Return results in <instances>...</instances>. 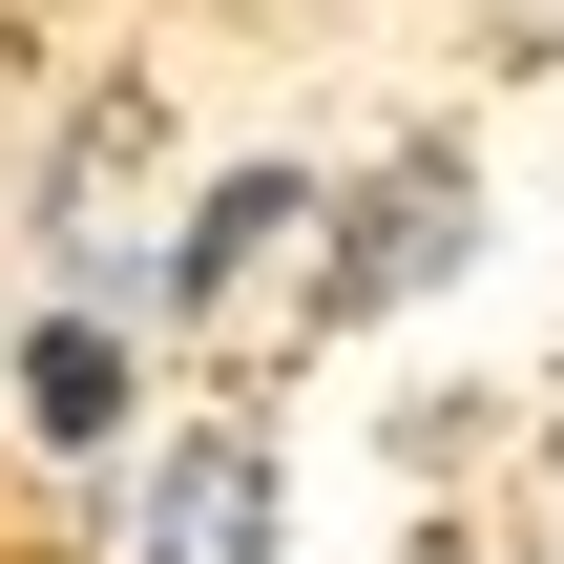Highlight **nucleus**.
Returning a JSON list of instances; mask_svg holds the SVG:
<instances>
[{"instance_id":"1","label":"nucleus","mask_w":564,"mask_h":564,"mask_svg":"<svg viewBox=\"0 0 564 564\" xmlns=\"http://www.w3.org/2000/svg\"><path fill=\"white\" fill-rule=\"evenodd\" d=\"M481 251V167L419 126V147H377L335 209H314V335H377V314H419L440 272Z\"/></svg>"},{"instance_id":"2","label":"nucleus","mask_w":564,"mask_h":564,"mask_svg":"<svg viewBox=\"0 0 564 564\" xmlns=\"http://www.w3.org/2000/svg\"><path fill=\"white\" fill-rule=\"evenodd\" d=\"M147 209H167V105H147V84H84L63 147H42V251H63V272H126V251H167Z\"/></svg>"},{"instance_id":"3","label":"nucleus","mask_w":564,"mask_h":564,"mask_svg":"<svg viewBox=\"0 0 564 564\" xmlns=\"http://www.w3.org/2000/svg\"><path fill=\"white\" fill-rule=\"evenodd\" d=\"M272 440L251 419H188V440H147V502H126V564H272Z\"/></svg>"},{"instance_id":"4","label":"nucleus","mask_w":564,"mask_h":564,"mask_svg":"<svg viewBox=\"0 0 564 564\" xmlns=\"http://www.w3.org/2000/svg\"><path fill=\"white\" fill-rule=\"evenodd\" d=\"M314 209H335L314 167H209V188L167 209V251H147V314H188V335H209V314L272 272V251H314Z\"/></svg>"},{"instance_id":"5","label":"nucleus","mask_w":564,"mask_h":564,"mask_svg":"<svg viewBox=\"0 0 564 564\" xmlns=\"http://www.w3.org/2000/svg\"><path fill=\"white\" fill-rule=\"evenodd\" d=\"M0 377H21V440H63V460H105V440L147 419V356H126V314H84V293H63V314H21V356H0Z\"/></svg>"},{"instance_id":"6","label":"nucleus","mask_w":564,"mask_h":564,"mask_svg":"<svg viewBox=\"0 0 564 564\" xmlns=\"http://www.w3.org/2000/svg\"><path fill=\"white\" fill-rule=\"evenodd\" d=\"M502 63H564V0H502Z\"/></svg>"},{"instance_id":"7","label":"nucleus","mask_w":564,"mask_h":564,"mask_svg":"<svg viewBox=\"0 0 564 564\" xmlns=\"http://www.w3.org/2000/svg\"><path fill=\"white\" fill-rule=\"evenodd\" d=\"M419 564H502V544H419Z\"/></svg>"}]
</instances>
